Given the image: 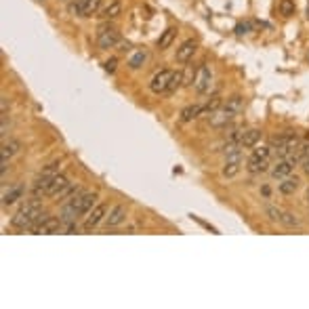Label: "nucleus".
Masks as SVG:
<instances>
[{"label":"nucleus","mask_w":309,"mask_h":309,"mask_svg":"<svg viewBox=\"0 0 309 309\" xmlns=\"http://www.w3.org/2000/svg\"><path fill=\"white\" fill-rule=\"evenodd\" d=\"M44 219H47V214L42 212L40 204H38L36 200H32L30 204L21 206L15 214H13L11 225L15 227V229H30L32 231V229H36V227L40 225Z\"/></svg>","instance_id":"1"},{"label":"nucleus","mask_w":309,"mask_h":309,"mask_svg":"<svg viewBox=\"0 0 309 309\" xmlns=\"http://www.w3.org/2000/svg\"><path fill=\"white\" fill-rule=\"evenodd\" d=\"M192 86L198 93H202V95L211 93V88H212V72H211V67H208V63H202V65H198Z\"/></svg>","instance_id":"2"},{"label":"nucleus","mask_w":309,"mask_h":309,"mask_svg":"<svg viewBox=\"0 0 309 309\" xmlns=\"http://www.w3.org/2000/svg\"><path fill=\"white\" fill-rule=\"evenodd\" d=\"M173 76H175L173 69H160V72H158L154 78H151V82H149V91H151V93H156V95L166 93V91H168V86H170V82H173Z\"/></svg>","instance_id":"3"},{"label":"nucleus","mask_w":309,"mask_h":309,"mask_svg":"<svg viewBox=\"0 0 309 309\" xmlns=\"http://www.w3.org/2000/svg\"><path fill=\"white\" fill-rule=\"evenodd\" d=\"M118 42H120V32L116 28H101L99 30V38H97V44H99V49H114V47H118Z\"/></svg>","instance_id":"4"},{"label":"nucleus","mask_w":309,"mask_h":309,"mask_svg":"<svg viewBox=\"0 0 309 309\" xmlns=\"http://www.w3.org/2000/svg\"><path fill=\"white\" fill-rule=\"evenodd\" d=\"M101 0H76L72 4V13H76L78 17H91L99 11Z\"/></svg>","instance_id":"5"},{"label":"nucleus","mask_w":309,"mask_h":309,"mask_svg":"<svg viewBox=\"0 0 309 309\" xmlns=\"http://www.w3.org/2000/svg\"><path fill=\"white\" fill-rule=\"evenodd\" d=\"M296 166V162H293L290 158H277V162L271 166V177L274 179H286L293 175V170Z\"/></svg>","instance_id":"6"},{"label":"nucleus","mask_w":309,"mask_h":309,"mask_svg":"<svg viewBox=\"0 0 309 309\" xmlns=\"http://www.w3.org/2000/svg\"><path fill=\"white\" fill-rule=\"evenodd\" d=\"M233 118H236V114H231L229 110H214L211 116H208V122H211L212 129H225L227 124L233 122Z\"/></svg>","instance_id":"7"},{"label":"nucleus","mask_w":309,"mask_h":309,"mask_svg":"<svg viewBox=\"0 0 309 309\" xmlns=\"http://www.w3.org/2000/svg\"><path fill=\"white\" fill-rule=\"evenodd\" d=\"M105 214H107V206H105V204H97V206H93L91 211H88L86 221H84V229H93L95 225H99L101 221L105 219Z\"/></svg>","instance_id":"8"},{"label":"nucleus","mask_w":309,"mask_h":309,"mask_svg":"<svg viewBox=\"0 0 309 309\" xmlns=\"http://www.w3.org/2000/svg\"><path fill=\"white\" fill-rule=\"evenodd\" d=\"M195 49H198V42H195V40H185V42H183L179 49H177V55H175V59L179 61V63H187V61H189V59H192V57H194Z\"/></svg>","instance_id":"9"},{"label":"nucleus","mask_w":309,"mask_h":309,"mask_svg":"<svg viewBox=\"0 0 309 309\" xmlns=\"http://www.w3.org/2000/svg\"><path fill=\"white\" fill-rule=\"evenodd\" d=\"M95 200H97V195H95V194H86V192H84L82 195H78L76 200H69V202H72V204L78 208V212H80V214H88V211H91L93 204H95Z\"/></svg>","instance_id":"10"},{"label":"nucleus","mask_w":309,"mask_h":309,"mask_svg":"<svg viewBox=\"0 0 309 309\" xmlns=\"http://www.w3.org/2000/svg\"><path fill=\"white\" fill-rule=\"evenodd\" d=\"M63 227V221L57 219V217H47L42 221L40 225L36 227V229H32L34 233H57Z\"/></svg>","instance_id":"11"},{"label":"nucleus","mask_w":309,"mask_h":309,"mask_svg":"<svg viewBox=\"0 0 309 309\" xmlns=\"http://www.w3.org/2000/svg\"><path fill=\"white\" fill-rule=\"evenodd\" d=\"M124 219H126V208L122 204H118V206L110 208V214L105 217V223H107V227H116L120 223H124Z\"/></svg>","instance_id":"12"},{"label":"nucleus","mask_w":309,"mask_h":309,"mask_svg":"<svg viewBox=\"0 0 309 309\" xmlns=\"http://www.w3.org/2000/svg\"><path fill=\"white\" fill-rule=\"evenodd\" d=\"M259 139H261V130L259 129H248L242 132V139H240V145H242V149H250V147H257Z\"/></svg>","instance_id":"13"},{"label":"nucleus","mask_w":309,"mask_h":309,"mask_svg":"<svg viewBox=\"0 0 309 309\" xmlns=\"http://www.w3.org/2000/svg\"><path fill=\"white\" fill-rule=\"evenodd\" d=\"M246 168H248V173H252V175L267 173V170H269V160H261V158H257V156H250L248 162H246Z\"/></svg>","instance_id":"14"},{"label":"nucleus","mask_w":309,"mask_h":309,"mask_svg":"<svg viewBox=\"0 0 309 309\" xmlns=\"http://www.w3.org/2000/svg\"><path fill=\"white\" fill-rule=\"evenodd\" d=\"M296 189H299V179L293 175L286 177V179H280V183H277V192L282 195H293Z\"/></svg>","instance_id":"15"},{"label":"nucleus","mask_w":309,"mask_h":309,"mask_svg":"<svg viewBox=\"0 0 309 309\" xmlns=\"http://www.w3.org/2000/svg\"><path fill=\"white\" fill-rule=\"evenodd\" d=\"M67 183H69V179H67L65 175H57L55 179L50 181V185H49V189H47V195H49V198H57V194H59L61 189L67 185Z\"/></svg>","instance_id":"16"},{"label":"nucleus","mask_w":309,"mask_h":309,"mask_svg":"<svg viewBox=\"0 0 309 309\" xmlns=\"http://www.w3.org/2000/svg\"><path fill=\"white\" fill-rule=\"evenodd\" d=\"M23 194H25L23 185H15V187H11L9 192H4V194H2V204H4V206L15 204L17 200H21V198H23Z\"/></svg>","instance_id":"17"},{"label":"nucleus","mask_w":309,"mask_h":309,"mask_svg":"<svg viewBox=\"0 0 309 309\" xmlns=\"http://www.w3.org/2000/svg\"><path fill=\"white\" fill-rule=\"evenodd\" d=\"M175 38H177V28H166V30H164L162 34H160V38H158V42H156L158 49H160V50L168 49L170 44H173Z\"/></svg>","instance_id":"18"},{"label":"nucleus","mask_w":309,"mask_h":309,"mask_svg":"<svg viewBox=\"0 0 309 309\" xmlns=\"http://www.w3.org/2000/svg\"><path fill=\"white\" fill-rule=\"evenodd\" d=\"M225 110H229L231 114H236V116H240V114L244 112V99L240 97V95H231L229 99L225 101Z\"/></svg>","instance_id":"19"},{"label":"nucleus","mask_w":309,"mask_h":309,"mask_svg":"<svg viewBox=\"0 0 309 309\" xmlns=\"http://www.w3.org/2000/svg\"><path fill=\"white\" fill-rule=\"evenodd\" d=\"M120 13H122V2H120V0H112V2L101 11V17L103 19H116Z\"/></svg>","instance_id":"20"},{"label":"nucleus","mask_w":309,"mask_h":309,"mask_svg":"<svg viewBox=\"0 0 309 309\" xmlns=\"http://www.w3.org/2000/svg\"><path fill=\"white\" fill-rule=\"evenodd\" d=\"M198 116H202V107L200 105H187L185 110L181 112V122H192V120H195Z\"/></svg>","instance_id":"21"},{"label":"nucleus","mask_w":309,"mask_h":309,"mask_svg":"<svg viewBox=\"0 0 309 309\" xmlns=\"http://www.w3.org/2000/svg\"><path fill=\"white\" fill-rule=\"evenodd\" d=\"M19 149H21V143H19V141H15V139H11L9 143H6V141L2 143V149H0V156L9 160V158H11V156H15Z\"/></svg>","instance_id":"22"},{"label":"nucleus","mask_w":309,"mask_h":309,"mask_svg":"<svg viewBox=\"0 0 309 309\" xmlns=\"http://www.w3.org/2000/svg\"><path fill=\"white\" fill-rule=\"evenodd\" d=\"M280 223L286 227V229H299V227H301V219L296 217V214H293V212H284Z\"/></svg>","instance_id":"23"},{"label":"nucleus","mask_w":309,"mask_h":309,"mask_svg":"<svg viewBox=\"0 0 309 309\" xmlns=\"http://www.w3.org/2000/svg\"><path fill=\"white\" fill-rule=\"evenodd\" d=\"M263 212H265V217H267L271 223H280V221H282V214H284L282 208H277V206H274V204H267Z\"/></svg>","instance_id":"24"},{"label":"nucleus","mask_w":309,"mask_h":309,"mask_svg":"<svg viewBox=\"0 0 309 309\" xmlns=\"http://www.w3.org/2000/svg\"><path fill=\"white\" fill-rule=\"evenodd\" d=\"M240 168H242V164L240 162H225L223 170H221V175L225 177V179H231V177H236L240 173Z\"/></svg>","instance_id":"25"},{"label":"nucleus","mask_w":309,"mask_h":309,"mask_svg":"<svg viewBox=\"0 0 309 309\" xmlns=\"http://www.w3.org/2000/svg\"><path fill=\"white\" fill-rule=\"evenodd\" d=\"M145 59H147V53H145V50H137L135 55L130 57V61H129V67L130 69H139L145 63Z\"/></svg>","instance_id":"26"},{"label":"nucleus","mask_w":309,"mask_h":309,"mask_svg":"<svg viewBox=\"0 0 309 309\" xmlns=\"http://www.w3.org/2000/svg\"><path fill=\"white\" fill-rule=\"evenodd\" d=\"M277 9H280V15H284V17L294 15V2H293V0H280Z\"/></svg>","instance_id":"27"},{"label":"nucleus","mask_w":309,"mask_h":309,"mask_svg":"<svg viewBox=\"0 0 309 309\" xmlns=\"http://www.w3.org/2000/svg\"><path fill=\"white\" fill-rule=\"evenodd\" d=\"M195 69L198 67H194V65H189L185 72H183V86H192L194 84V78H195Z\"/></svg>","instance_id":"28"},{"label":"nucleus","mask_w":309,"mask_h":309,"mask_svg":"<svg viewBox=\"0 0 309 309\" xmlns=\"http://www.w3.org/2000/svg\"><path fill=\"white\" fill-rule=\"evenodd\" d=\"M252 156L261 158V160H269L271 158V145H261V147H257L255 151H252Z\"/></svg>","instance_id":"29"},{"label":"nucleus","mask_w":309,"mask_h":309,"mask_svg":"<svg viewBox=\"0 0 309 309\" xmlns=\"http://www.w3.org/2000/svg\"><path fill=\"white\" fill-rule=\"evenodd\" d=\"M72 192H74V183H67V185L63 187L59 194H57V200H65V198H67V195L72 194Z\"/></svg>","instance_id":"30"},{"label":"nucleus","mask_w":309,"mask_h":309,"mask_svg":"<svg viewBox=\"0 0 309 309\" xmlns=\"http://www.w3.org/2000/svg\"><path fill=\"white\" fill-rule=\"evenodd\" d=\"M250 32V23H238L236 25V34L238 36H244V34H248Z\"/></svg>","instance_id":"31"},{"label":"nucleus","mask_w":309,"mask_h":309,"mask_svg":"<svg viewBox=\"0 0 309 309\" xmlns=\"http://www.w3.org/2000/svg\"><path fill=\"white\" fill-rule=\"evenodd\" d=\"M116 65H118V59H110V61L103 63V69H105V72H110V74H114V72H116Z\"/></svg>","instance_id":"32"},{"label":"nucleus","mask_w":309,"mask_h":309,"mask_svg":"<svg viewBox=\"0 0 309 309\" xmlns=\"http://www.w3.org/2000/svg\"><path fill=\"white\" fill-rule=\"evenodd\" d=\"M0 110H2V116H6V110H9V99H6L4 95L0 97Z\"/></svg>","instance_id":"33"},{"label":"nucleus","mask_w":309,"mask_h":309,"mask_svg":"<svg viewBox=\"0 0 309 309\" xmlns=\"http://www.w3.org/2000/svg\"><path fill=\"white\" fill-rule=\"evenodd\" d=\"M118 47H120L118 50H122V53H126V50H130V49H132V44H130L129 40H126V42H122V40H120V42H118Z\"/></svg>","instance_id":"34"},{"label":"nucleus","mask_w":309,"mask_h":309,"mask_svg":"<svg viewBox=\"0 0 309 309\" xmlns=\"http://www.w3.org/2000/svg\"><path fill=\"white\" fill-rule=\"evenodd\" d=\"M6 168H9V162H6V158H2V164H0V173H2V177L6 175Z\"/></svg>","instance_id":"35"},{"label":"nucleus","mask_w":309,"mask_h":309,"mask_svg":"<svg viewBox=\"0 0 309 309\" xmlns=\"http://www.w3.org/2000/svg\"><path fill=\"white\" fill-rule=\"evenodd\" d=\"M303 170H305V173L309 175V154H307L305 158H303Z\"/></svg>","instance_id":"36"},{"label":"nucleus","mask_w":309,"mask_h":309,"mask_svg":"<svg viewBox=\"0 0 309 309\" xmlns=\"http://www.w3.org/2000/svg\"><path fill=\"white\" fill-rule=\"evenodd\" d=\"M261 194L265 195V198H269V194H271V192H269V187H267V185H263V187H261Z\"/></svg>","instance_id":"37"},{"label":"nucleus","mask_w":309,"mask_h":309,"mask_svg":"<svg viewBox=\"0 0 309 309\" xmlns=\"http://www.w3.org/2000/svg\"><path fill=\"white\" fill-rule=\"evenodd\" d=\"M307 19H309V6H307Z\"/></svg>","instance_id":"38"},{"label":"nucleus","mask_w":309,"mask_h":309,"mask_svg":"<svg viewBox=\"0 0 309 309\" xmlns=\"http://www.w3.org/2000/svg\"><path fill=\"white\" fill-rule=\"evenodd\" d=\"M307 200H309V192H307Z\"/></svg>","instance_id":"39"},{"label":"nucleus","mask_w":309,"mask_h":309,"mask_svg":"<svg viewBox=\"0 0 309 309\" xmlns=\"http://www.w3.org/2000/svg\"><path fill=\"white\" fill-rule=\"evenodd\" d=\"M38 2H42V0H38Z\"/></svg>","instance_id":"40"}]
</instances>
